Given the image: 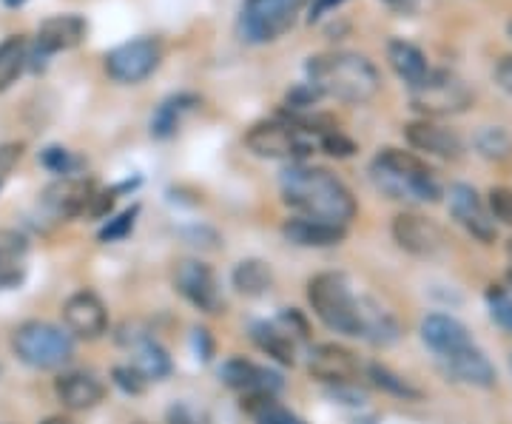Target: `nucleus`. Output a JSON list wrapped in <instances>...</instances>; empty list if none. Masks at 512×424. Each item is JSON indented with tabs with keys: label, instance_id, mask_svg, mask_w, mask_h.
Wrapping results in <instances>:
<instances>
[{
	"label": "nucleus",
	"instance_id": "1",
	"mask_svg": "<svg viewBox=\"0 0 512 424\" xmlns=\"http://www.w3.org/2000/svg\"><path fill=\"white\" fill-rule=\"evenodd\" d=\"M282 197L305 220L348 228V222L356 217L353 191L328 168L291 166L282 174Z\"/></svg>",
	"mask_w": 512,
	"mask_h": 424
},
{
	"label": "nucleus",
	"instance_id": "2",
	"mask_svg": "<svg viewBox=\"0 0 512 424\" xmlns=\"http://www.w3.org/2000/svg\"><path fill=\"white\" fill-rule=\"evenodd\" d=\"M305 74L308 86H313L319 97H333L348 106H365L382 89L379 69L356 52H325L311 57L305 63Z\"/></svg>",
	"mask_w": 512,
	"mask_h": 424
},
{
	"label": "nucleus",
	"instance_id": "3",
	"mask_svg": "<svg viewBox=\"0 0 512 424\" xmlns=\"http://www.w3.org/2000/svg\"><path fill=\"white\" fill-rule=\"evenodd\" d=\"M370 180L384 197L399 203L427 205L439 203L441 185L430 166L413 151L382 148L370 163Z\"/></svg>",
	"mask_w": 512,
	"mask_h": 424
},
{
	"label": "nucleus",
	"instance_id": "4",
	"mask_svg": "<svg viewBox=\"0 0 512 424\" xmlns=\"http://www.w3.org/2000/svg\"><path fill=\"white\" fill-rule=\"evenodd\" d=\"M308 302L330 331L362 336V294H353L342 274H316L308 282Z\"/></svg>",
	"mask_w": 512,
	"mask_h": 424
},
{
	"label": "nucleus",
	"instance_id": "5",
	"mask_svg": "<svg viewBox=\"0 0 512 424\" xmlns=\"http://www.w3.org/2000/svg\"><path fill=\"white\" fill-rule=\"evenodd\" d=\"M245 146L251 148L256 157H268V160H302L319 146V134L308 129L305 123H299L296 117L265 120L245 134Z\"/></svg>",
	"mask_w": 512,
	"mask_h": 424
},
{
	"label": "nucleus",
	"instance_id": "6",
	"mask_svg": "<svg viewBox=\"0 0 512 424\" xmlns=\"http://www.w3.org/2000/svg\"><path fill=\"white\" fill-rule=\"evenodd\" d=\"M12 348L18 353L20 362L37 370L63 368L74 353V342L69 333H63L57 325L49 322H23L15 336Z\"/></svg>",
	"mask_w": 512,
	"mask_h": 424
},
{
	"label": "nucleus",
	"instance_id": "7",
	"mask_svg": "<svg viewBox=\"0 0 512 424\" xmlns=\"http://www.w3.org/2000/svg\"><path fill=\"white\" fill-rule=\"evenodd\" d=\"M305 3L308 0H245L239 12V35L254 46L274 43L291 29Z\"/></svg>",
	"mask_w": 512,
	"mask_h": 424
},
{
	"label": "nucleus",
	"instance_id": "8",
	"mask_svg": "<svg viewBox=\"0 0 512 424\" xmlns=\"http://www.w3.org/2000/svg\"><path fill=\"white\" fill-rule=\"evenodd\" d=\"M410 103L424 117H450L473 106V92L456 72L433 69L424 83L410 89Z\"/></svg>",
	"mask_w": 512,
	"mask_h": 424
},
{
	"label": "nucleus",
	"instance_id": "9",
	"mask_svg": "<svg viewBox=\"0 0 512 424\" xmlns=\"http://www.w3.org/2000/svg\"><path fill=\"white\" fill-rule=\"evenodd\" d=\"M160 63H163L160 37H137V40H128L123 46L111 49L106 55V74L123 86H134L157 72Z\"/></svg>",
	"mask_w": 512,
	"mask_h": 424
},
{
	"label": "nucleus",
	"instance_id": "10",
	"mask_svg": "<svg viewBox=\"0 0 512 424\" xmlns=\"http://www.w3.org/2000/svg\"><path fill=\"white\" fill-rule=\"evenodd\" d=\"M174 288L205 314H217L222 305L220 282L217 274L211 271V265H205L200 259H180L174 268Z\"/></svg>",
	"mask_w": 512,
	"mask_h": 424
},
{
	"label": "nucleus",
	"instance_id": "11",
	"mask_svg": "<svg viewBox=\"0 0 512 424\" xmlns=\"http://www.w3.org/2000/svg\"><path fill=\"white\" fill-rule=\"evenodd\" d=\"M393 240L413 257H436L447 245V237L439 225L413 211H404L393 220Z\"/></svg>",
	"mask_w": 512,
	"mask_h": 424
},
{
	"label": "nucleus",
	"instance_id": "12",
	"mask_svg": "<svg viewBox=\"0 0 512 424\" xmlns=\"http://www.w3.org/2000/svg\"><path fill=\"white\" fill-rule=\"evenodd\" d=\"M450 214L456 217V222L473 234L481 242L495 240V217L490 214V208L484 205V200L478 197V191L473 185L458 183L450 188Z\"/></svg>",
	"mask_w": 512,
	"mask_h": 424
},
{
	"label": "nucleus",
	"instance_id": "13",
	"mask_svg": "<svg viewBox=\"0 0 512 424\" xmlns=\"http://www.w3.org/2000/svg\"><path fill=\"white\" fill-rule=\"evenodd\" d=\"M63 322L66 331L80 336V339H97L109 328V311L103 299L92 291H77L66 299L63 305Z\"/></svg>",
	"mask_w": 512,
	"mask_h": 424
},
{
	"label": "nucleus",
	"instance_id": "14",
	"mask_svg": "<svg viewBox=\"0 0 512 424\" xmlns=\"http://www.w3.org/2000/svg\"><path fill=\"white\" fill-rule=\"evenodd\" d=\"M308 370H311L313 379L319 382H330V385H350L359 379V359L356 353L342 348V345H316L308 359Z\"/></svg>",
	"mask_w": 512,
	"mask_h": 424
},
{
	"label": "nucleus",
	"instance_id": "15",
	"mask_svg": "<svg viewBox=\"0 0 512 424\" xmlns=\"http://www.w3.org/2000/svg\"><path fill=\"white\" fill-rule=\"evenodd\" d=\"M439 365L450 379H456L461 385H470V388H493L495 382H498L495 365L487 359V353L481 351L476 342L467 345L464 351L439 359Z\"/></svg>",
	"mask_w": 512,
	"mask_h": 424
},
{
	"label": "nucleus",
	"instance_id": "16",
	"mask_svg": "<svg viewBox=\"0 0 512 424\" xmlns=\"http://www.w3.org/2000/svg\"><path fill=\"white\" fill-rule=\"evenodd\" d=\"M89 23L80 15H55L46 18L37 29V55L49 57L57 52H69L86 40Z\"/></svg>",
	"mask_w": 512,
	"mask_h": 424
},
{
	"label": "nucleus",
	"instance_id": "17",
	"mask_svg": "<svg viewBox=\"0 0 512 424\" xmlns=\"http://www.w3.org/2000/svg\"><path fill=\"white\" fill-rule=\"evenodd\" d=\"M421 339L430 351L436 353V359L453 356V353L464 351L467 345H473L470 331L447 314H430L421 319Z\"/></svg>",
	"mask_w": 512,
	"mask_h": 424
},
{
	"label": "nucleus",
	"instance_id": "18",
	"mask_svg": "<svg viewBox=\"0 0 512 424\" xmlns=\"http://www.w3.org/2000/svg\"><path fill=\"white\" fill-rule=\"evenodd\" d=\"M220 376L228 388L239 390L242 396H274L276 390L282 388V379L276 376L274 370L259 368V365L248 362V359L225 362Z\"/></svg>",
	"mask_w": 512,
	"mask_h": 424
},
{
	"label": "nucleus",
	"instance_id": "19",
	"mask_svg": "<svg viewBox=\"0 0 512 424\" xmlns=\"http://www.w3.org/2000/svg\"><path fill=\"white\" fill-rule=\"evenodd\" d=\"M407 143L421 151V154H433L441 160H458L464 154V140L458 137L456 131L436 126L430 120H416L404 129Z\"/></svg>",
	"mask_w": 512,
	"mask_h": 424
},
{
	"label": "nucleus",
	"instance_id": "20",
	"mask_svg": "<svg viewBox=\"0 0 512 424\" xmlns=\"http://www.w3.org/2000/svg\"><path fill=\"white\" fill-rule=\"evenodd\" d=\"M120 342L131 348V368L137 370L146 382H157L171 373V359L160 342H154L146 333H123Z\"/></svg>",
	"mask_w": 512,
	"mask_h": 424
},
{
	"label": "nucleus",
	"instance_id": "21",
	"mask_svg": "<svg viewBox=\"0 0 512 424\" xmlns=\"http://www.w3.org/2000/svg\"><path fill=\"white\" fill-rule=\"evenodd\" d=\"M55 393L57 399L63 402V407H69V410H92V407L103 402L106 388H103V382L94 373L72 370V373H63L57 379Z\"/></svg>",
	"mask_w": 512,
	"mask_h": 424
},
{
	"label": "nucleus",
	"instance_id": "22",
	"mask_svg": "<svg viewBox=\"0 0 512 424\" xmlns=\"http://www.w3.org/2000/svg\"><path fill=\"white\" fill-rule=\"evenodd\" d=\"M94 200H97V194H94V185L89 180H72V177H66V180H60V183H55L46 191V205L55 211L57 217L80 214Z\"/></svg>",
	"mask_w": 512,
	"mask_h": 424
},
{
	"label": "nucleus",
	"instance_id": "23",
	"mask_svg": "<svg viewBox=\"0 0 512 424\" xmlns=\"http://www.w3.org/2000/svg\"><path fill=\"white\" fill-rule=\"evenodd\" d=\"M200 106V97L197 94H171V97H165L163 103L157 106V111L151 114V134L157 137V140H168V137H174L180 126H183V120L191 114V111Z\"/></svg>",
	"mask_w": 512,
	"mask_h": 424
},
{
	"label": "nucleus",
	"instance_id": "24",
	"mask_svg": "<svg viewBox=\"0 0 512 424\" xmlns=\"http://www.w3.org/2000/svg\"><path fill=\"white\" fill-rule=\"evenodd\" d=\"M387 60H390L393 72L407 83V89H416L419 83L427 80V74L433 72L424 52H421L419 46L407 43V40H390L387 43Z\"/></svg>",
	"mask_w": 512,
	"mask_h": 424
},
{
	"label": "nucleus",
	"instance_id": "25",
	"mask_svg": "<svg viewBox=\"0 0 512 424\" xmlns=\"http://www.w3.org/2000/svg\"><path fill=\"white\" fill-rule=\"evenodd\" d=\"M282 234L296 245H305V248H330V245H339L345 240V228L330 225V222L305 220V217L285 222Z\"/></svg>",
	"mask_w": 512,
	"mask_h": 424
},
{
	"label": "nucleus",
	"instance_id": "26",
	"mask_svg": "<svg viewBox=\"0 0 512 424\" xmlns=\"http://www.w3.org/2000/svg\"><path fill=\"white\" fill-rule=\"evenodd\" d=\"M362 339L370 345H393L399 339V322L370 296H362Z\"/></svg>",
	"mask_w": 512,
	"mask_h": 424
},
{
	"label": "nucleus",
	"instance_id": "27",
	"mask_svg": "<svg viewBox=\"0 0 512 424\" xmlns=\"http://www.w3.org/2000/svg\"><path fill=\"white\" fill-rule=\"evenodd\" d=\"M234 288L242 296H262L274 285V271L262 259H242L234 268Z\"/></svg>",
	"mask_w": 512,
	"mask_h": 424
},
{
	"label": "nucleus",
	"instance_id": "28",
	"mask_svg": "<svg viewBox=\"0 0 512 424\" xmlns=\"http://www.w3.org/2000/svg\"><path fill=\"white\" fill-rule=\"evenodd\" d=\"M26 66H29V43H26V37H6L0 43V92H6L18 80Z\"/></svg>",
	"mask_w": 512,
	"mask_h": 424
},
{
	"label": "nucleus",
	"instance_id": "29",
	"mask_svg": "<svg viewBox=\"0 0 512 424\" xmlns=\"http://www.w3.org/2000/svg\"><path fill=\"white\" fill-rule=\"evenodd\" d=\"M254 342L262 351L268 353V356H274L276 362L293 365V356H296V351H293V339L288 336V331H282L279 325H256Z\"/></svg>",
	"mask_w": 512,
	"mask_h": 424
},
{
	"label": "nucleus",
	"instance_id": "30",
	"mask_svg": "<svg viewBox=\"0 0 512 424\" xmlns=\"http://www.w3.org/2000/svg\"><path fill=\"white\" fill-rule=\"evenodd\" d=\"M242 407L256 419V424H305L288 407H282L274 396H245Z\"/></svg>",
	"mask_w": 512,
	"mask_h": 424
},
{
	"label": "nucleus",
	"instance_id": "31",
	"mask_svg": "<svg viewBox=\"0 0 512 424\" xmlns=\"http://www.w3.org/2000/svg\"><path fill=\"white\" fill-rule=\"evenodd\" d=\"M476 146L490 160H507L512 154V140L504 129H484L476 137Z\"/></svg>",
	"mask_w": 512,
	"mask_h": 424
},
{
	"label": "nucleus",
	"instance_id": "32",
	"mask_svg": "<svg viewBox=\"0 0 512 424\" xmlns=\"http://www.w3.org/2000/svg\"><path fill=\"white\" fill-rule=\"evenodd\" d=\"M370 376H373V382L379 385L382 390H387V393H393V396H402V399H419L421 393L407 379H402V376H396L393 370L382 368V365H373L370 368Z\"/></svg>",
	"mask_w": 512,
	"mask_h": 424
},
{
	"label": "nucleus",
	"instance_id": "33",
	"mask_svg": "<svg viewBox=\"0 0 512 424\" xmlns=\"http://www.w3.org/2000/svg\"><path fill=\"white\" fill-rule=\"evenodd\" d=\"M29 242L18 231L0 228V262H26Z\"/></svg>",
	"mask_w": 512,
	"mask_h": 424
},
{
	"label": "nucleus",
	"instance_id": "34",
	"mask_svg": "<svg viewBox=\"0 0 512 424\" xmlns=\"http://www.w3.org/2000/svg\"><path fill=\"white\" fill-rule=\"evenodd\" d=\"M487 302H490V311L493 316L512 331V294L507 288H490L487 291Z\"/></svg>",
	"mask_w": 512,
	"mask_h": 424
},
{
	"label": "nucleus",
	"instance_id": "35",
	"mask_svg": "<svg viewBox=\"0 0 512 424\" xmlns=\"http://www.w3.org/2000/svg\"><path fill=\"white\" fill-rule=\"evenodd\" d=\"M319 148L325 154H330V157H350L356 151V143L350 137H345L339 129H330L319 137Z\"/></svg>",
	"mask_w": 512,
	"mask_h": 424
},
{
	"label": "nucleus",
	"instance_id": "36",
	"mask_svg": "<svg viewBox=\"0 0 512 424\" xmlns=\"http://www.w3.org/2000/svg\"><path fill=\"white\" fill-rule=\"evenodd\" d=\"M168 424H214L211 416L202 407L191 405V402H177L168 410Z\"/></svg>",
	"mask_w": 512,
	"mask_h": 424
},
{
	"label": "nucleus",
	"instance_id": "37",
	"mask_svg": "<svg viewBox=\"0 0 512 424\" xmlns=\"http://www.w3.org/2000/svg\"><path fill=\"white\" fill-rule=\"evenodd\" d=\"M490 214L495 220L512 225V188H493L490 191Z\"/></svg>",
	"mask_w": 512,
	"mask_h": 424
},
{
	"label": "nucleus",
	"instance_id": "38",
	"mask_svg": "<svg viewBox=\"0 0 512 424\" xmlns=\"http://www.w3.org/2000/svg\"><path fill=\"white\" fill-rule=\"evenodd\" d=\"M43 166L46 168H52L55 174H72L74 166H77V160H74L72 154L66 151V148H46L43 151Z\"/></svg>",
	"mask_w": 512,
	"mask_h": 424
},
{
	"label": "nucleus",
	"instance_id": "39",
	"mask_svg": "<svg viewBox=\"0 0 512 424\" xmlns=\"http://www.w3.org/2000/svg\"><path fill=\"white\" fill-rule=\"evenodd\" d=\"M140 214V208H128V211H123L120 217L114 222H109L103 231H100V240H120V237H126L128 231L134 228V217Z\"/></svg>",
	"mask_w": 512,
	"mask_h": 424
},
{
	"label": "nucleus",
	"instance_id": "40",
	"mask_svg": "<svg viewBox=\"0 0 512 424\" xmlns=\"http://www.w3.org/2000/svg\"><path fill=\"white\" fill-rule=\"evenodd\" d=\"M26 277V262H0V291L18 288Z\"/></svg>",
	"mask_w": 512,
	"mask_h": 424
},
{
	"label": "nucleus",
	"instance_id": "41",
	"mask_svg": "<svg viewBox=\"0 0 512 424\" xmlns=\"http://www.w3.org/2000/svg\"><path fill=\"white\" fill-rule=\"evenodd\" d=\"M114 376H117V385L131 390V393H140L143 385H146V379H143V376H140L134 368H117L114 370Z\"/></svg>",
	"mask_w": 512,
	"mask_h": 424
},
{
	"label": "nucleus",
	"instance_id": "42",
	"mask_svg": "<svg viewBox=\"0 0 512 424\" xmlns=\"http://www.w3.org/2000/svg\"><path fill=\"white\" fill-rule=\"evenodd\" d=\"M495 83L512 97V55H504L495 66Z\"/></svg>",
	"mask_w": 512,
	"mask_h": 424
},
{
	"label": "nucleus",
	"instance_id": "43",
	"mask_svg": "<svg viewBox=\"0 0 512 424\" xmlns=\"http://www.w3.org/2000/svg\"><path fill=\"white\" fill-rule=\"evenodd\" d=\"M342 3H345V0H316L311 9V20H319L328 9H336V6H342Z\"/></svg>",
	"mask_w": 512,
	"mask_h": 424
},
{
	"label": "nucleus",
	"instance_id": "44",
	"mask_svg": "<svg viewBox=\"0 0 512 424\" xmlns=\"http://www.w3.org/2000/svg\"><path fill=\"white\" fill-rule=\"evenodd\" d=\"M390 9H396V12H404V15H410V12H416L419 9L421 0H384Z\"/></svg>",
	"mask_w": 512,
	"mask_h": 424
},
{
	"label": "nucleus",
	"instance_id": "45",
	"mask_svg": "<svg viewBox=\"0 0 512 424\" xmlns=\"http://www.w3.org/2000/svg\"><path fill=\"white\" fill-rule=\"evenodd\" d=\"M43 424H72L69 419H63V416H52V419H46Z\"/></svg>",
	"mask_w": 512,
	"mask_h": 424
},
{
	"label": "nucleus",
	"instance_id": "46",
	"mask_svg": "<svg viewBox=\"0 0 512 424\" xmlns=\"http://www.w3.org/2000/svg\"><path fill=\"white\" fill-rule=\"evenodd\" d=\"M3 3H6V6H9V9H18V6H23V3H26V0H3Z\"/></svg>",
	"mask_w": 512,
	"mask_h": 424
},
{
	"label": "nucleus",
	"instance_id": "47",
	"mask_svg": "<svg viewBox=\"0 0 512 424\" xmlns=\"http://www.w3.org/2000/svg\"><path fill=\"white\" fill-rule=\"evenodd\" d=\"M510 37H512V23H510Z\"/></svg>",
	"mask_w": 512,
	"mask_h": 424
},
{
	"label": "nucleus",
	"instance_id": "48",
	"mask_svg": "<svg viewBox=\"0 0 512 424\" xmlns=\"http://www.w3.org/2000/svg\"><path fill=\"white\" fill-rule=\"evenodd\" d=\"M510 279H512V271H510Z\"/></svg>",
	"mask_w": 512,
	"mask_h": 424
},
{
	"label": "nucleus",
	"instance_id": "49",
	"mask_svg": "<svg viewBox=\"0 0 512 424\" xmlns=\"http://www.w3.org/2000/svg\"><path fill=\"white\" fill-rule=\"evenodd\" d=\"M140 424H143V422H140Z\"/></svg>",
	"mask_w": 512,
	"mask_h": 424
}]
</instances>
